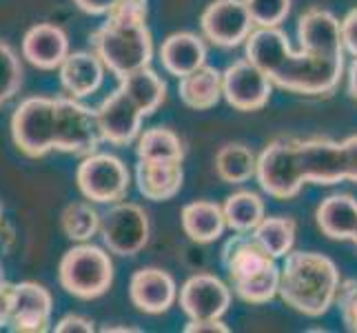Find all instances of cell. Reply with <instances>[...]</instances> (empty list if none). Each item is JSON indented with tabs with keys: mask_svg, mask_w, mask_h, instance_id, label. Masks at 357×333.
Instances as JSON below:
<instances>
[{
	"mask_svg": "<svg viewBox=\"0 0 357 333\" xmlns=\"http://www.w3.org/2000/svg\"><path fill=\"white\" fill-rule=\"evenodd\" d=\"M300 52L278 27H257L246 38V58L260 67L280 89L300 96H328L344 73L340 20L326 9H309L298 22Z\"/></svg>",
	"mask_w": 357,
	"mask_h": 333,
	"instance_id": "1",
	"label": "cell"
},
{
	"mask_svg": "<svg viewBox=\"0 0 357 333\" xmlns=\"http://www.w3.org/2000/svg\"><path fill=\"white\" fill-rule=\"evenodd\" d=\"M91 49L120 80L151 65L153 38L146 27V0H120V5L91 34Z\"/></svg>",
	"mask_w": 357,
	"mask_h": 333,
	"instance_id": "2",
	"label": "cell"
},
{
	"mask_svg": "<svg viewBox=\"0 0 357 333\" xmlns=\"http://www.w3.org/2000/svg\"><path fill=\"white\" fill-rule=\"evenodd\" d=\"M340 271L331 258L315 251H291L280 267V298L309 318L324 316L337 300Z\"/></svg>",
	"mask_w": 357,
	"mask_h": 333,
	"instance_id": "3",
	"label": "cell"
},
{
	"mask_svg": "<svg viewBox=\"0 0 357 333\" xmlns=\"http://www.w3.org/2000/svg\"><path fill=\"white\" fill-rule=\"evenodd\" d=\"M222 267L229 276L231 289L244 302L264 304L280 293L278 258L257 242L253 231H236V236L225 242Z\"/></svg>",
	"mask_w": 357,
	"mask_h": 333,
	"instance_id": "4",
	"label": "cell"
},
{
	"mask_svg": "<svg viewBox=\"0 0 357 333\" xmlns=\"http://www.w3.org/2000/svg\"><path fill=\"white\" fill-rule=\"evenodd\" d=\"M63 289L78 300H96L114 285V262L102 246L84 244L69 249L58 267Z\"/></svg>",
	"mask_w": 357,
	"mask_h": 333,
	"instance_id": "5",
	"label": "cell"
},
{
	"mask_svg": "<svg viewBox=\"0 0 357 333\" xmlns=\"http://www.w3.org/2000/svg\"><path fill=\"white\" fill-rule=\"evenodd\" d=\"M11 138L29 158L56 151V98H24L11 116Z\"/></svg>",
	"mask_w": 357,
	"mask_h": 333,
	"instance_id": "6",
	"label": "cell"
},
{
	"mask_svg": "<svg viewBox=\"0 0 357 333\" xmlns=\"http://www.w3.org/2000/svg\"><path fill=\"white\" fill-rule=\"evenodd\" d=\"M102 142L96 109L82 105L78 98H56V151L73 156H91Z\"/></svg>",
	"mask_w": 357,
	"mask_h": 333,
	"instance_id": "7",
	"label": "cell"
},
{
	"mask_svg": "<svg viewBox=\"0 0 357 333\" xmlns=\"http://www.w3.org/2000/svg\"><path fill=\"white\" fill-rule=\"evenodd\" d=\"M76 182L87 200L98 205H114L129 193L131 174L120 158L112 154H91L84 156L78 165Z\"/></svg>",
	"mask_w": 357,
	"mask_h": 333,
	"instance_id": "8",
	"label": "cell"
},
{
	"mask_svg": "<svg viewBox=\"0 0 357 333\" xmlns=\"http://www.w3.org/2000/svg\"><path fill=\"white\" fill-rule=\"evenodd\" d=\"M149 216L135 202H114L102 214L100 236L109 253L122 258L138 256L149 242Z\"/></svg>",
	"mask_w": 357,
	"mask_h": 333,
	"instance_id": "9",
	"label": "cell"
},
{
	"mask_svg": "<svg viewBox=\"0 0 357 333\" xmlns=\"http://www.w3.org/2000/svg\"><path fill=\"white\" fill-rule=\"evenodd\" d=\"M255 178L260 182L264 193L275 200L295 198L304 182L300 178L298 163H295V140L280 138L264 147V151L257 156Z\"/></svg>",
	"mask_w": 357,
	"mask_h": 333,
	"instance_id": "10",
	"label": "cell"
},
{
	"mask_svg": "<svg viewBox=\"0 0 357 333\" xmlns=\"http://www.w3.org/2000/svg\"><path fill=\"white\" fill-rule=\"evenodd\" d=\"M295 163L304 184H337L347 180L342 142L328 138L295 140Z\"/></svg>",
	"mask_w": 357,
	"mask_h": 333,
	"instance_id": "11",
	"label": "cell"
},
{
	"mask_svg": "<svg viewBox=\"0 0 357 333\" xmlns=\"http://www.w3.org/2000/svg\"><path fill=\"white\" fill-rule=\"evenodd\" d=\"M200 27L208 43L233 49L251 36L255 22L244 0H213L200 16Z\"/></svg>",
	"mask_w": 357,
	"mask_h": 333,
	"instance_id": "12",
	"label": "cell"
},
{
	"mask_svg": "<svg viewBox=\"0 0 357 333\" xmlns=\"http://www.w3.org/2000/svg\"><path fill=\"white\" fill-rule=\"evenodd\" d=\"M273 82L249 58L238 60L222 71V98L238 111H260L268 105Z\"/></svg>",
	"mask_w": 357,
	"mask_h": 333,
	"instance_id": "13",
	"label": "cell"
},
{
	"mask_svg": "<svg viewBox=\"0 0 357 333\" xmlns=\"http://www.w3.org/2000/svg\"><path fill=\"white\" fill-rule=\"evenodd\" d=\"M96 116H98V127H100L102 142L127 147L140 138L144 114L120 87L100 103V107L96 109Z\"/></svg>",
	"mask_w": 357,
	"mask_h": 333,
	"instance_id": "14",
	"label": "cell"
},
{
	"mask_svg": "<svg viewBox=\"0 0 357 333\" xmlns=\"http://www.w3.org/2000/svg\"><path fill=\"white\" fill-rule=\"evenodd\" d=\"M178 300L189 320H220L231 306V289L211 274H198L184 282Z\"/></svg>",
	"mask_w": 357,
	"mask_h": 333,
	"instance_id": "15",
	"label": "cell"
},
{
	"mask_svg": "<svg viewBox=\"0 0 357 333\" xmlns=\"http://www.w3.org/2000/svg\"><path fill=\"white\" fill-rule=\"evenodd\" d=\"M54 300L38 282H18L11 295V323L9 329L16 333H43L52 325Z\"/></svg>",
	"mask_w": 357,
	"mask_h": 333,
	"instance_id": "16",
	"label": "cell"
},
{
	"mask_svg": "<svg viewBox=\"0 0 357 333\" xmlns=\"http://www.w3.org/2000/svg\"><path fill=\"white\" fill-rule=\"evenodd\" d=\"M129 295L138 311L160 316L167 313L178 300V285L167 271L158 267H144L131 276Z\"/></svg>",
	"mask_w": 357,
	"mask_h": 333,
	"instance_id": "17",
	"label": "cell"
},
{
	"mask_svg": "<svg viewBox=\"0 0 357 333\" xmlns=\"http://www.w3.org/2000/svg\"><path fill=\"white\" fill-rule=\"evenodd\" d=\"M69 56L67 34L52 22H38L24 34L22 38V58L43 71L60 69Z\"/></svg>",
	"mask_w": 357,
	"mask_h": 333,
	"instance_id": "18",
	"label": "cell"
},
{
	"mask_svg": "<svg viewBox=\"0 0 357 333\" xmlns=\"http://www.w3.org/2000/svg\"><path fill=\"white\" fill-rule=\"evenodd\" d=\"M135 182L146 200L165 202L176 198L184 182L182 160H138Z\"/></svg>",
	"mask_w": 357,
	"mask_h": 333,
	"instance_id": "19",
	"label": "cell"
},
{
	"mask_svg": "<svg viewBox=\"0 0 357 333\" xmlns=\"http://www.w3.org/2000/svg\"><path fill=\"white\" fill-rule=\"evenodd\" d=\"M105 63L93 52H73L60 65V82L69 96L87 98L100 89L105 80Z\"/></svg>",
	"mask_w": 357,
	"mask_h": 333,
	"instance_id": "20",
	"label": "cell"
},
{
	"mask_svg": "<svg viewBox=\"0 0 357 333\" xmlns=\"http://www.w3.org/2000/svg\"><path fill=\"white\" fill-rule=\"evenodd\" d=\"M160 63L178 80L206 65V45L191 31L171 34L160 47Z\"/></svg>",
	"mask_w": 357,
	"mask_h": 333,
	"instance_id": "21",
	"label": "cell"
},
{
	"mask_svg": "<svg viewBox=\"0 0 357 333\" xmlns=\"http://www.w3.org/2000/svg\"><path fill=\"white\" fill-rule=\"evenodd\" d=\"M319 231L331 240H353L357 231V200L349 193H333L315 212Z\"/></svg>",
	"mask_w": 357,
	"mask_h": 333,
	"instance_id": "22",
	"label": "cell"
},
{
	"mask_svg": "<svg viewBox=\"0 0 357 333\" xmlns=\"http://www.w3.org/2000/svg\"><path fill=\"white\" fill-rule=\"evenodd\" d=\"M180 220H182L184 233L198 244L215 242L227 229L225 209L215 202H208V200L189 202L182 209Z\"/></svg>",
	"mask_w": 357,
	"mask_h": 333,
	"instance_id": "23",
	"label": "cell"
},
{
	"mask_svg": "<svg viewBox=\"0 0 357 333\" xmlns=\"http://www.w3.org/2000/svg\"><path fill=\"white\" fill-rule=\"evenodd\" d=\"M178 94L180 101L189 109L195 111L213 109L220 103V98H222V73L215 67L204 65L180 78Z\"/></svg>",
	"mask_w": 357,
	"mask_h": 333,
	"instance_id": "24",
	"label": "cell"
},
{
	"mask_svg": "<svg viewBox=\"0 0 357 333\" xmlns=\"http://www.w3.org/2000/svg\"><path fill=\"white\" fill-rule=\"evenodd\" d=\"M120 89L142 109L144 116L155 114L167 101V82L151 67H142L120 78Z\"/></svg>",
	"mask_w": 357,
	"mask_h": 333,
	"instance_id": "25",
	"label": "cell"
},
{
	"mask_svg": "<svg viewBox=\"0 0 357 333\" xmlns=\"http://www.w3.org/2000/svg\"><path fill=\"white\" fill-rule=\"evenodd\" d=\"M257 156L251 147L242 142H229L215 154V174L227 184H242L255 176Z\"/></svg>",
	"mask_w": 357,
	"mask_h": 333,
	"instance_id": "26",
	"label": "cell"
},
{
	"mask_svg": "<svg viewBox=\"0 0 357 333\" xmlns=\"http://www.w3.org/2000/svg\"><path fill=\"white\" fill-rule=\"evenodd\" d=\"M222 209H225L227 227L233 233L236 231L249 233L266 218L264 200L255 191H236L233 195H229Z\"/></svg>",
	"mask_w": 357,
	"mask_h": 333,
	"instance_id": "27",
	"label": "cell"
},
{
	"mask_svg": "<svg viewBox=\"0 0 357 333\" xmlns=\"http://www.w3.org/2000/svg\"><path fill=\"white\" fill-rule=\"evenodd\" d=\"M135 156L138 160H184V147L176 131L167 127H151L140 133Z\"/></svg>",
	"mask_w": 357,
	"mask_h": 333,
	"instance_id": "28",
	"label": "cell"
},
{
	"mask_svg": "<svg viewBox=\"0 0 357 333\" xmlns=\"http://www.w3.org/2000/svg\"><path fill=\"white\" fill-rule=\"evenodd\" d=\"M253 236L273 258H284L293 251L295 244V220L284 216L264 218L253 229Z\"/></svg>",
	"mask_w": 357,
	"mask_h": 333,
	"instance_id": "29",
	"label": "cell"
},
{
	"mask_svg": "<svg viewBox=\"0 0 357 333\" xmlns=\"http://www.w3.org/2000/svg\"><path fill=\"white\" fill-rule=\"evenodd\" d=\"M100 222L102 216L96 212V207L89 202H71L65 207L63 216H60V227H63V233L73 240V242H87L91 240L98 231H100Z\"/></svg>",
	"mask_w": 357,
	"mask_h": 333,
	"instance_id": "30",
	"label": "cell"
},
{
	"mask_svg": "<svg viewBox=\"0 0 357 333\" xmlns=\"http://www.w3.org/2000/svg\"><path fill=\"white\" fill-rule=\"evenodd\" d=\"M22 87V65L18 54L0 40V107L9 103Z\"/></svg>",
	"mask_w": 357,
	"mask_h": 333,
	"instance_id": "31",
	"label": "cell"
},
{
	"mask_svg": "<svg viewBox=\"0 0 357 333\" xmlns=\"http://www.w3.org/2000/svg\"><path fill=\"white\" fill-rule=\"evenodd\" d=\"M255 27H280L291 14V0H244Z\"/></svg>",
	"mask_w": 357,
	"mask_h": 333,
	"instance_id": "32",
	"label": "cell"
},
{
	"mask_svg": "<svg viewBox=\"0 0 357 333\" xmlns=\"http://www.w3.org/2000/svg\"><path fill=\"white\" fill-rule=\"evenodd\" d=\"M335 302L340 306L344 325H347L351 331H357V280L342 282Z\"/></svg>",
	"mask_w": 357,
	"mask_h": 333,
	"instance_id": "33",
	"label": "cell"
},
{
	"mask_svg": "<svg viewBox=\"0 0 357 333\" xmlns=\"http://www.w3.org/2000/svg\"><path fill=\"white\" fill-rule=\"evenodd\" d=\"M340 29H342L344 52H349L353 58H357V7L351 9L349 14L342 18Z\"/></svg>",
	"mask_w": 357,
	"mask_h": 333,
	"instance_id": "34",
	"label": "cell"
},
{
	"mask_svg": "<svg viewBox=\"0 0 357 333\" xmlns=\"http://www.w3.org/2000/svg\"><path fill=\"white\" fill-rule=\"evenodd\" d=\"M54 331L58 333H93L96 327L89 318H82V316H76V313H69L65 318H60Z\"/></svg>",
	"mask_w": 357,
	"mask_h": 333,
	"instance_id": "35",
	"label": "cell"
},
{
	"mask_svg": "<svg viewBox=\"0 0 357 333\" xmlns=\"http://www.w3.org/2000/svg\"><path fill=\"white\" fill-rule=\"evenodd\" d=\"M73 3L89 16H109L120 5V0H73Z\"/></svg>",
	"mask_w": 357,
	"mask_h": 333,
	"instance_id": "36",
	"label": "cell"
},
{
	"mask_svg": "<svg viewBox=\"0 0 357 333\" xmlns=\"http://www.w3.org/2000/svg\"><path fill=\"white\" fill-rule=\"evenodd\" d=\"M344 160H347V180L357 184V135H351L342 142Z\"/></svg>",
	"mask_w": 357,
	"mask_h": 333,
	"instance_id": "37",
	"label": "cell"
},
{
	"mask_svg": "<svg viewBox=\"0 0 357 333\" xmlns=\"http://www.w3.org/2000/svg\"><path fill=\"white\" fill-rule=\"evenodd\" d=\"M187 333H229V327L220 320H191V323L184 327Z\"/></svg>",
	"mask_w": 357,
	"mask_h": 333,
	"instance_id": "38",
	"label": "cell"
},
{
	"mask_svg": "<svg viewBox=\"0 0 357 333\" xmlns=\"http://www.w3.org/2000/svg\"><path fill=\"white\" fill-rule=\"evenodd\" d=\"M11 295H14V285L5 282L0 287V329L9 327L11 323Z\"/></svg>",
	"mask_w": 357,
	"mask_h": 333,
	"instance_id": "39",
	"label": "cell"
},
{
	"mask_svg": "<svg viewBox=\"0 0 357 333\" xmlns=\"http://www.w3.org/2000/svg\"><path fill=\"white\" fill-rule=\"evenodd\" d=\"M349 94L357 103V58H353V63L349 67Z\"/></svg>",
	"mask_w": 357,
	"mask_h": 333,
	"instance_id": "40",
	"label": "cell"
},
{
	"mask_svg": "<svg viewBox=\"0 0 357 333\" xmlns=\"http://www.w3.org/2000/svg\"><path fill=\"white\" fill-rule=\"evenodd\" d=\"M5 285V271H3V262H0V287Z\"/></svg>",
	"mask_w": 357,
	"mask_h": 333,
	"instance_id": "41",
	"label": "cell"
},
{
	"mask_svg": "<svg viewBox=\"0 0 357 333\" xmlns=\"http://www.w3.org/2000/svg\"><path fill=\"white\" fill-rule=\"evenodd\" d=\"M353 242L357 244V231H355V236H353Z\"/></svg>",
	"mask_w": 357,
	"mask_h": 333,
	"instance_id": "42",
	"label": "cell"
},
{
	"mask_svg": "<svg viewBox=\"0 0 357 333\" xmlns=\"http://www.w3.org/2000/svg\"><path fill=\"white\" fill-rule=\"evenodd\" d=\"M0 220H3V209H0Z\"/></svg>",
	"mask_w": 357,
	"mask_h": 333,
	"instance_id": "43",
	"label": "cell"
}]
</instances>
